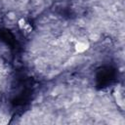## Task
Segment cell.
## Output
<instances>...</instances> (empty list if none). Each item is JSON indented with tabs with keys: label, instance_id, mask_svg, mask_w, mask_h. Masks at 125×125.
Masks as SVG:
<instances>
[{
	"label": "cell",
	"instance_id": "7a4b0ae2",
	"mask_svg": "<svg viewBox=\"0 0 125 125\" xmlns=\"http://www.w3.org/2000/svg\"><path fill=\"white\" fill-rule=\"evenodd\" d=\"M28 24H25V21L24 20H21V21L19 22V25H20V28H21V29H24V28H25V25H27Z\"/></svg>",
	"mask_w": 125,
	"mask_h": 125
},
{
	"label": "cell",
	"instance_id": "6da1fadb",
	"mask_svg": "<svg viewBox=\"0 0 125 125\" xmlns=\"http://www.w3.org/2000/svg\"><path fill=\"white\" fill-rule=\"evenodd\" d=\"M87 49V44H85V43H78L76 45V51L77 52H82L84 50H86Z\"/></svg>",
	"mask_w": 125,
	"mask_h": 125
}]
</instances>
